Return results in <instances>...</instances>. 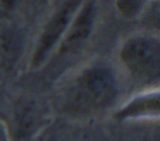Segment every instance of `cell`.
I'll list each match as a JSON object with an SVG mask.
<instances>
[{"mask_svg":"<svg viewBox=\"0 0 160 141\" xmlns=\"http://www.w3.org/2000/svg\"><path fill=\"white\" fill-rule=\"evenodd\" d=\"M18 3H19V0H0V14L7 17L9 14L14 12Z\"/></svg>","mask_w":160,"mask_h":141,"instance_id":"9","label":"cell"},{"mask_svg":"<svg viewBox=\"0 0 160 141\" xmlns=\"http://www.w3.org/2000/svg\"><path fill=\"white\" fill-rule=\"evenodd\" d=\"M160 115V89L158 86L143 88L139 93L128 98L122 105L115 107L112 119L119 122L131 120H150L158 119Z\"/></svg>","mask_w":160,"mask_h":141,"instance_id":"6","label":"cell"},{"mask_svg":"<svg viewBox=\"0 0 160 141\" xmlns=\"http://www.w3.org/2000/svg\"><path fill=\"white\" fill-rule=\"evenodd\" d=\"M21 36L16 29L7 28L0 31V67L11 69L19 57Z\"/></svg>","mask_w":160,"mask_h":141,"instance_id":"7","label":"cell"},{"mask_svg":"<svg viewBox=\"0 0 160 141\" xmlns=\"http://www.w3.org/2000/svg\"><path fill=\"white\" fill-rule=\"evenodd\" d=\"M117 62L129 79L145 84V88L158 86L160 36L152 31L126 36L117 48Z\"/></svg>","mask_w":160,"mask_h":141,"instance_id":"2","label":"cell"},{"mask_svg":"<svg viewBox=\"0 0 160 141\" xmlns=\"http://www.w3.org/2000/svg\"><path fill=\"white\" fill-rule=\"evenodd\" d=\"M97 17H98V9L95 0H83L79 9L74 14L64 38L60 40L55 53L69 55L74 53V52H79L88 43V40L93 36L95 26H97Z\"/></svg>","mask_w":160,"mask_h":141,"instance_id":"4","label":"cell"},{"mask_svg":"<svg viewBox=\"0 0 160 141\" xmlns=\"http://www.w3.org/2000/svg\"><path fill=\"white\" fill-rule=\"evenodd\" d=\"M81 2L83 0H60L55 5V9L48 14L36 36L31 55H29V69L38 71L55 55L57 47L66 34Z\"/></svg>","mask_w":160,"mask_h":141,"instance_id":"3","label":"cell"},{"mask_svg":"<svg viewBox=\"0 0 160 141\" xmlns=\"http://www.w3.org/2000/svg\"><path fill=\"white\" fill-rule=\"evenodd\" d=\"M121 96L115 67L103 58H93L71 72L60 84L57 108L66 119L86 122L114 110Z\"/></svg>","mask_w":160,"mask_h":141,"instance_id":"1","label":"cell"},{"mask_svg":"<svg viewBox=\"0 0 160 141\" xmlns=\"http://www.w3.org/2000/svg\"><path fill=\"white\" fill-rule=\"evenodd\" d=\"M152 0H115L114 5H115V10L121 17L124 19H136L139 17L145 9L150 5Z\"/></svg>","mask_w":160,"mask_h":141,"instance_id":"8","label":"cell"},{"mask_svg":"<svg viewBox=\"0 0 160 141\" xmlns=\"http://www.w3.org/2000/svg\"><path fill=\"white\" fill-rule=\"evenodd\" d=\"M0 141H11L9 136V129H7V122L0 119Z\"/></svg>","mask_w":160,"mask_h":141,"instance_id":"10","label":"cell"},{"mask_svg":"<svg viewBox=\"0 0 160 141\" xmlns=\"http://www.w3.org/2000/svg\"><path fill=\"white\" fill-rule=\"evenodd\" d=\"M45 126V113L36 100L21 96L14 103L12 120L7 124L11 141H26Z\"/></svg>","mask_w":160,"mask_h":141,"instance_id":"5","label":"cell"}]
</instances>
